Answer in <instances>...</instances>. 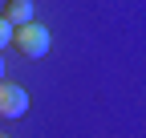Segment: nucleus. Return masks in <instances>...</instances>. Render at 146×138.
<instances>
[{"instance_id":"f257e3e1","label":"nucleus","mask_w":146,"mask_h":138,"mask_svg":"<svg viewBox=\"0 0 146 138\" xmlns=\"http://www.w3.org/2000/svg\"><path fill=\"white\" fill-rule=\"evenodd\" d=\"M8 45L16 49L21 57H29V61H41L45 53H49V45H53V37H49V29L45 25H36V21H29V25H21V29H12V37H8Z\"/></svg>"},{"instance_id":"f03ea898","label":"nucleus","mask_w":146,"mask_h":138,"mask_svg":"<svg viewBox=\"0 0 146 138\" xmlns=\"http://www.w3.org/2000/svg\"><path fill=\"white\" fill-rule=\"evenodd\" d=\"M29 114V94L16 81H0V118H25Z\"/></svg>"},{"instance_id":"7ed1b4c3","label":"nucleus","mask_w":146,"mask_h":138,"mask_svg":"<svg viewBox=\"0 0 146 138\" xmlns=\"http://www.w3.org/2000/svg\"><path fill=\"white\" fill-rule=\"evenodd\" d=\"M0 21H4L8 29H21L33 21V0H4L0 4Z\"/></svg>"},{"instance_id":"20e7f679","label":"nucleus","mask_w":146,"mask_h":138,"mask_svg":"<svg viewBox=\"0 0 146 138\" xmlns=\"http://www.w3.org/2000/svg\"><path fill=\"white\" fill-rule=\"evenodd\" d=\"M8 37H12V29H8L4 21H0V49H4V45H8Z\"/></svg>"},{"instance_id":"39448f33","label":"nucleus","mask_w":146,"mask_h":138,"mask_svg":"<svg viewBox=\"0 0 146 138\" xmlns=\"http://www.w3.org/2000/svg\"><path fill=\"white\" fill-rule=\"evenodd\" d=\"M0 81H4V61H0Z\"/></svg>"},{"instance_id":"423d86ee","label":"nucleus","mask_w":146,"mask_h":138,"mask_svg":"<svg viewBox=\"0 0 146 138\" xmlns=\"http://www.w3.org/2000/svg\"><path fill=\"white\" fill-rule=\"evenodd\" d=\"M0 138H8V134H0Z\"/></svg>"}]
</instances>
